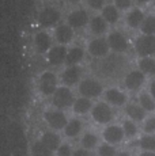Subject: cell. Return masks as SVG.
I'll return each mask as SVG.
<instances>
[{"instance_id": "cell-29", "label": "cell", "mask_w": 155, "mask_h": 156, "mask_svg": "<svg viewBox=\"0 0 155 156\" xmlns=\"http://www.w3.org/2000/svg\"><path fill=\"white\" fill-rule=\"evenodd\" d=\"M121 126L124 129V133H125V137L128 140H132L135 139L136 136L139 134V126H138V122L132 121V119L127 118L121 122Z\"/></svg>"}, {"instance_id": "cell-10", "label": "cell", "mask_w": 155, "mask_h": 156, "mask_svg": "<svg viewBox=\"0 0 155 156\" xmlns=\"http://www.w3.org/2000/svg\"><path fill=\"white\" fill-rule=\"evenodd\" d=\"M90 15L85 8H75L67 16V23L74 30H82L90 23Z\"/></svg>"}, {"instance_id": "cell-13", "label": "cell", "mask_w": 155, "mask_h": 156, "mask_svg": "<svg viewBox=\"0 0 155 156\" xmlns=\"http://www.w3.org/2000/svg\"><path fill=\"white\" fill-rule=\"evenodd\" d=\"M105 102H108L110 106L114 107H123L128 105V95L125 94L124 90L118 88V87H109L103 92Z\"/></svg>"}, {"instance_id": "cell-39", "label": "cell", "mask_w": 155, "mask_h": 156, "mask_svg": "<svg viewBox=\"0 0 155 156\" xmlns=\"http://www.w3.org/2000/svg\"><path fill=\"white\" fill-rule=\"evenodd\" d=\"M148 92L151 94V97L155 99V79H153L150 82V84H148Z\"/></svg>"}, {"instance_id": "cell-23", "label": "cell", "mask_w": 155, "mask_h": 156, "mask_svg": "<svg viewBox=\"0 0 155 156\" xmlns=\"http://www.w3.org/2000/svg\"><path fill=\"white\" fill-rule=\"evenodd\" d=\"M86 50L85 48H82L80 45H75V46L70 48L67 53V60H65V65H79L80 62L85 60Z\"/></svg>"}, {"instance_id": "cell-32", "label": "cell", "mask_w": 155, "mask_h": 156, "mask_svg": "<svg viewBox=\"0 0 155 156\" xmlns=\"http://www.w3.org/2000/svg\"><path fill=\"white\" fill-rule=\"evenodd\" d=\"M140 31H142V34L155 35V15L146 16L144 22H143L142 27H140Z\"/></svg>"}, {"instance_id": "cell-18", "label": "cell", "mask_w": 155, "mask_h": 156, "mask_svg": "<svg viewBox=\"0 0 155 156\" xmlns=\"http://www.w3.org/2000/svg\"><path fill=\"white\" fill-rule=\"evenodd\" d=\"M146 19V15L143 12L142 8L139 7H133L132 10H129L125 15V23L129 29H140Z\"/></svg>"}, {"instance_id": "cell-41", "label": "cell", "mask_w": 155, "mask_h": 156, "mask_svg": "<svg viewBox=\"0 0 155 156\" xmlns=\"http://www.w3.org/2000/svg\"><path fill=\"white\" fill-rule=\"evenodd\" d=\"M133 2H135L136 4H140V5H146V4H148V3H150L151 0H133Z\"/></svg>"}, {"instance_id": "cell-38", "label": "cell", "mask_w": 155, "mask_h": 156, "mask_svg": "<svg viewBox=\"0 0 155 156\" xmlns=\"http://www.w3.org/2000/svg\"><path fill=\"white\" fill-rule=\"evenodd\" d=\"M72 156H91V154H90V151L88 149H85V148H78V149H75L74 151V154H72Z\"/></svg>"}, {"instance_id": "cell-22", "label": "cell", "mask_w": 155, "mask_h": 156, "mask_svg": "<svg viewBox=\"0 0 155 156\" xmlns=\"http://www.w3.org/2000/svg\"><path fill=\"white\" fill-rule=\"evenodd\" d=\"M124 112H125L127 118L132 119V121H135V122H143L147 118V117H146L147 112H146L139 103H128L127 106H125Z\"/></svg>"}, {"instance_id": "cell-4", "label": "cell", "mask_w": 155, "mask_h": 156, "mask_svg": "<svg viewBox=\"0 0 155 156\" xmlns=\"http://www.w3.org/2000/svg\"><path fill=\"white\" fill-rule=\"evenodd\" d=\"M59 88V77L55 72L45 71L38 77V91L42 97H52Z\"/></svg>"}, {"instance_id": "cell-3", "label": "cell", "mask_w": 155, "mask_h": 156, "mask_svg": "<svg viewBox=\"0 0 155 156\" xmlns=\"http://www.w3.org/2000/svg\"><path fill=\"white\" fill-rule=\"evenodd\" d=\"M52 106L59 110H65L72 107L74 101H75V95H74L71 87L60 86L56 92L52 95Z\"/></svg>"}, {"instance_id": "cell-21", "label": "cell", "mask_w": 155, "mask_h": 156, "mask_svg": "<svg viewBox=\"0 0 155 156\" xmlns=\"http://www.w3.org/2000/svg\"><path fill=\"white\" fill-rule=\"evenodd\" d=\"M93 106V99H88L86 97H78L74 101V105L71 109H72V113L75 115H86V114L91 113Z\"/></svg>"}, {"instance_id": "cell-20", "label": "cell", "mask_w": 155, "mask_h": 156, "mask_svg": "<svg viewBox=\"0 0 155 156\" xmlns=\"http://www.w3.org/2000/svg\"><path fill=\"white\" fill-rule=\"evenodd\" d=\"M83 129H85L83 121L80 118H78V117H74L65 125L63 133H64V136L67 139H76V137H79L83 133Z\"/></svg>"}, {"instance_id": "cell-12", "label": "cell", "mask_w": 155, "mask_h": 156, "mask_svg": "<svg viewBox=\"0 0 155 156\" xmlns=\"http://www.w3.org/2000/svg\"><path fill=\"white\" fill-rule=\"evenodd\" d=\"M83 79V72L80 65H70L65 67V69L61 72L60 75V82L63 83V86L67 87H72L76 86L82 82Z\"/></svg>"}, {"instance_id": "cell-6", "label": "cell", "mask_w": 155, "mask_h": 156, "mask_svg": "<svg viewBox=\"0 0 155 156\" xmlns=\"http://www.w3.org/2000/svg\"><path fill=\"white\" fill-rule=\"evenodd\" d=\"M44 119H45L46 125L49 126V129L52 130H64L65 125L68 124L70 119L67 118L64 110H59V109H49L44 113Z\"/></svg>"}, {"instance_id": "cell-31", "label": "cell", "mask_w": 155, "mask_h": 156, "mask_svg": "<svg viewBox=\"0 0 155 156\" xmlns=\"http://www.w3.org/2000/svg\"><path fill=\"white\" fill-rule=\"evenodd\" d=\"M139 148L142 151L155 152V134H143L139 139Z\"/></svg>"}, {"instance_id": "cell-14", "label": "cell", "mask_w": 155, "mask_h": 156, "mask_svg": "<svg viewBox=\"0 0 155 156\" xmlns=\"http://www.w3.org/2000/svg\"><path fill=\"white\" fill-rule=\"evenodd\" d=\"M75 37V30L71 27L67 22L65 23H60L55 27V33H53V38L59 45H70L74 41Z\"/></svg>"}, {"instance_id": "cell-25", "label": "cell", "mask_w": 155, "mask_h": 156, "mask_svg": "<svg viewBox=\"0 0 155 156\" xmlns=\"http://www.w3.org/2000/svg\"><path fill=\"white\" fill-rule=\"evenodd\" d=\"M80 145H82V148L88 149V151L98 148V145H99V137H98V134L95 132L87 130L80 137Z\"/></svg>"}, {"instance_id": "cell-26", "label": "cell", "mask_w": 155, "mask_h": 156, "mask_svg": "<svg viewBox=\"0 0 155 156\" xmlns=\"http://www.w3.org/2000/svg\"><path fill=\"white\" fill-rule=\"evenodd\" d=\"M121 11L116 7L114 4H106L103 7V10L101 11V15L103 16V19L109 23V25H116V23L120 20L121 16Z\"/></svg>"}, {"instance_id": "cell-33", "label": "cell", "mask_w": 155, "mask_h": 156, "mask_svg": "<svg viewBox=\"0 0 155 156\" xmlns=\"http://www.w3.org/2000/svg\"><path fill=\"white\" fill-rule=\"evenodd\" d=\"M117 149L113 144H109V143H103V144H99L97 148V155L98 156H117Z\"/></svg>"}, {"instance_id": "cell-36", "label": "cell", "mask_w": 155, "mask_h": 156, "mask_svg": "<svg viewBox=\"0 0 155 156\" xmlns=\"http://www.w3.org/2000/svg\"><path fill=\"white\" fill-rule=\"evenodd\" d=\"M86 4L93 11H102L106 5V0H86Z\"/></svg>"}, {"instance_id": "cell-42", "label": "cell", "mask_w": 155, "mask_h": 156, "mask_svg": "<svg viewBox=\"0 0 155 156\" xmlns=\"http://www.w3.org/2000/svg\"><path fill=\"white\" fill-rule=\"evenodd\" d=\"M117 156H132V155H131L129 151H118Z\"/></svg>"}, {"instance_id": "cell-37", "label": "cell", "mask_w": 155, "mask_h": 156, "mask_svg": "<svg viewBox=\"0 0 155 156\" xmlns=\"http://www.w3.org/2000/svg\"><path fill=\"white\" fill-rule=\"evenodd\" d=\"M74 149L68 143H63L56 151V156H72Z\"/></svg>"}, {"instance_id": "cell-43", "label": "cell", "mask_w": 155, "mask_h": 156, "mask_svg": "<svg viewBox=\"0 0 155 156\" xmlns=\"http://www.w3.org/2000/svg\"><path fill=\"white\" fill-rule=\"evenodd\" d=\"M70 4H79V3H82V2H86V0H67Z\"/></svg>"}, {"instance_id": "cell-27", "label": "cell", "mask_w": 155, "mask_h": 156, "mask_svg": "<svg viewBox=\"0 0 155 156\" xmlns=\"http://www.w3.org/2000/svg\"><path fill=\"white\" fill-rule=\"evenodd\" d=\"M138 68L146 76L155 77V57H140Z\"/></svg>"}, {"instance_id": "cell-8", "label": "cell", "mask_w": 155, "mask_h": 156, "mask_svg": "<svg viewBox=\"0 0 155 156\" xmlns=\"http://www.w3.org/2000/svg\"><path fill=\"white\" fill-rule=\"evenodd\" d=\"M110 46L106 38L94 37L87 44V53L94 58H105L109 56Z\"/></svg>"}, {"instance_id": "cell-24", "label": "cell", "mask_w": 155, "mask_h": 156, "mask_svg": "<svg viewBox=\"0 0 155 156\" xmlns=\"http://www.w3.org/2000/svg\"><path fill=\"white\" fill-rule=\"evenodd\" d=\"M40 140L45 144L48 148H50L52 151H55V152L57 151V148L63 144L61 137L59 136V133L56 130H52V129H50V130L44 132V133L41 134Z\"/></svg>"}, {"instance_id": "cell-16", "label": "cell", "mask_w": 155, "mask_h": 156, "mask_svg": "<svg viewBox=\"0 0 155 156\" xmlns=\"http://www.w3.org/2000/svg\"><path fill=\"white\" fill-rule=\"evenodd\" d=\"M67 53L68 49L64 45H53L52 49L46 53V60L48 64L52 65V67H60V65L65 64V60H67Z\"/></svg>"}, {"instance_id": "cell-34", "label": "cell", "mask_w": 155, "mask_h": 156, "mask_svg": "<svg viewBox=\"0 0 155 156\" xmlns=\"http://www.w3.org/2000/svg\"><path fill=\"white\" fill-rule=\"evenodd\" d=\"M143 133L155 134V115L147 117V118L143 121Z\"/></svg>"}, {"instance_id": "cell-11", "label": "cell", "mask_w": 155, "mask_h": 156, "mask_svg": "<svg viewBox=\"0 0 155 156\" xmlns=\"http://www.w3.org/2000/svg\"><path fill=\"white\" fill-rule=\"evenodd\" d=\"M102 139L105 143H109V144H113V145H117V144L123 143L125 137V133H124V129L121 125H117V124H109L103 128L102 130Z\"/></svg>"}, {"instance_id": "cell-30", "label": "cell", "mask_w": 155, "mask_h": 156, "mask_svg": "<svg viewBox=\"0 0 155 156\" xmlns=\"http://www.w3.org/2000/svg\"><path fill=\"white\" fill-rule=\"evenodd\" d=\"M31 156H56V155L55 151L48 148L41 140H37L31 145Z\"/></svg>"}, {"instance_id": "cell-15", "label": "cell", "mask_w": 155, "mask_h": 156, "mask_svg": "<svg viewBox=\"0 0 155 156\" xmlns=\"http://www.w3.org/2000/svg\"><path fill=\"white\" fill-rule=\"evenodd\" d=\"M146 75L140 69H132L124 76V86L128 91H139L144 84Z\"/></svg>"}, {"instance_id": "cell-17", "label": "cell", "mask_w": 155, "mask_h": 156, "mask_svg": "<svg viewBox=\"0 0 155 156\" xmlns=\"http://www.w3.org/2000/svg\"><path fill=\"white\" fill-rule=\"evenodd\" d=\"M53 40L55 38L45 30H41L34 35V48L38 53L46 55L53 46Z\"/></svg>"}, {"instance_id": "cell-5", "label": "cell", "mask_w": 155, "mask_h": 156, "mask_svg": "<svg viewBox=\"0 0 155 156\" xmlns=\"http://www.w3.org/2000/svg\"><path fill=\"white\" fill-rule=\"evenodd\" d=\"M90 115L95 124L105 125L106 126V125H109L113 121L114 114H113L112 106L108 102H97V103H94L93 109H91Z\"/></svg>"}, {"instance_id": "cell-40", "label": "cell", "mask_w": 155, "mask_h": 156, "mask_svg": "<svg viewBox=\"0 0 155 156\" xmlns=\"http://www.w3.org/2000/svg\"><path fill=\"white\" fill-rule=\"evenodd\" d=\"M138 156H155V152H151V151H140Z\"/></svg>"}, {"instance_id": "cell-19", "label": "cell", "mask_w": 155, "mask_h": 156, "mask_svg": "<svg viewBox=\"0 0 155 156\" xmlns=\"http://www.w3.org/2000/svg\"><path fill=\"white\" fill-rule=\"evenodd\" d=\"M88 29H90L91 34H94L95 37H102V35H105L106 33H108L109 23L103 19L102 15H94L90 19Z\"/></svg>"}, {"instance_id": "cell-28", "label": "cell", "mask_w": 155, "mask_h": 156, "mask_svg": "<svg viewBox=\"0 0 155 156\" xmlns=\"http://www.w3.org/2000/svg\"><path fill=\"white\" fill-rule=\"evenodd\" d=\"M138 103L147 113L155 112V99L151 97L150 92H140L139 97H138Z\"/></svg>"}, {"instance_id": "cell-7", "label": "cell", "mask_w": 155, "mask_h": 156, "mask_svg": "<svg viewBox=\"0 0 155 156\" xmlns=\"http://www.w3.org/2000/svg\"><path fill=\"white\" fill-rule=\"evenodd\" d=\"M135 52L139 57H154L155 56V35L140 34L133 44Z\"/></svg>"}, {"instance_id": "cell-1", "label": "cell", "mask_w": 155, "mask_h": 156, "mask_svg": "<svg viewBox=\"0 0 155 156\" xmlns=\"http://www.w3.org/2000/svg\"><path fill=\"white\" fill-rule=\"evenodd\" d=\"M78 92L80 97H86L88 99H97L105 92L103 84L95 77H83L78 84Z\"/></svg>"}, {"instance_id": "cell-9", "label": "cell", "mask_w": 155, "mask_h": 156, "mask_svg": "<svg viewBox=\"0 0 155 156\" xmlns=\"http://www.w3.org/2000/svg\"><path fill=\"white\" fill-rule=\"evenodd\" d=\"M110 46V50L114 52L116 55H123L128 49H129V42H128V38L125 37L124 33L118 31V30H113L108 34L106 37Z\"/></svg>"}, {"instance_id": "cell-35", "label": "cell", "mask_w": 155, "mask_h": 156, "mask_svg": "<svg viewBox=\"0 0 155 156\" xmlns=\"http://www.w3.org/2000/svg\"><path fill=\"white\" fill-rule=\"evenodd\" d=\"M113 4L120 11H129L133 8V0H113Z\"/></svg>"}, {"instance_id": "cell-2", "label": "cell", "mask_w": 155, "mask_h": 156, "mask_svg": "<svg viewBox=\"0 0 155 156\" xmlns=\"http://www.w3.org/2000/svg\"><path fill=\"white\" fill-rule=\"evenodd\" d=\"M60 19H61V12L55 5H45V7H42L37 16L38 25L42 29L56 27L57 25H60Z\"/></svg>"}]
</instances>
